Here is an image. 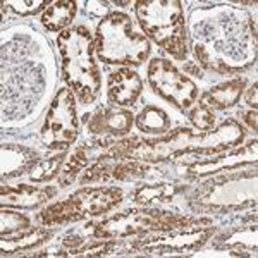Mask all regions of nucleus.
I'll list each match as a JSON object with an SVG mask.
<instances>
[{
	"instance_id": "9",
	"label": "nucleus",
	"mask_w": 258,
	"mask_h": 258,
	"mask_svg": "<svg viewBox=\"0 0 258 258\" xmlns=\"http://www.w3.org/2000/svg\"><path fill=\"white\" fill-rule=\"evenodd\" d=\"M249 181V179H248ZM244 184L243 181L238 179H231L224 182H214V186L205 188L203 193L200 195V202L207 205L209 209L224 210V209H238L244 203L255 202L256 191H239V186Z\"/></svg>"
},
{
	"instance_id": "21",
	"label": "nucleus",
	"mask_w": 258,
	"mask_h": 258,
	"mask_svg": "<svg viewBox=\"0 0 258 258\" xmlns=\"http://www.w3.org/2000/svg\"><path fill=\"white\" fill-rule=\"evenodd\" d=\"M174 188L167 184H153V186H145L140 188L135 195V202L141 203V205H148L152 202H165L169 197H172Z\"/></svg>"
},
{
	"instance_id": "6",
	"label": "nucleus",
	"mask_w": 258,
	"mask_h": 258,
	"mask_svg": "<svg viewBox=\"0 0 258 258\" xmlns=\"http://www.w3.org/2000/svg\"><path fill=\"white\" fill-rule=\"evenodd\" d=\"M78 136L76 98L73 91L62 88L55 95L41 129V140L50 148H66Z\"/></svg>"
},
{
	"instance_id": "17",
	"label": "nucleus",
	"mask_w": 258,
	"mask_h": 258,
	"mask_svg": "<svg viewBox=\"0 0 258 258\" xmlns=\"http://www.w3.org/2000/svg\"><path fill=\"white\" fill-rule=\"evenodd\" d=\"M83 215L78 212L76 205L71 202V198L48 207V209L41 214V220H43L45 226H57V224L71 222V220H78Z\"/></svg>"
},
{
	"instance_id": "10",
	"label": "nucleus",
	"mask_w": 258,
	"mask_h": 258,
	"mask_svg": "<svg viewBox=\"0 0 258 258\" xmlns=\"http://www.w3.org/2000/svg\"><path fill=\"white\" fill-rule=\"evenodd\" d=\"M69 198L76 205L78 212L85 217V215H100L112 210L122 200V191L119 188H109V186L88 188L78 191Z\"/></svg>"
},
{
	"instance_id": "5",
	"label": "nucleus",
	"mask_w": 258,
	"mask_h": 258,
	"mask_svg": "<svg viewBox=\"0 0 258 258\" xmlns=\"http://www.w3.org/2000/svg\"><path fill=\"white\" fill-rule=\"evenodd\" d=\"M184 222L186 219L179 217L176 214L159 210H140L115 215V217H110L100 224H95L93 232L97 238L102 239H120L152 231L167 232L170 229L181 227V224Z\"/></svg>"
},
{
	"instance_id": "28",
	"label": "nucleus",
	"mask_w": 258,
	"mask_h": 258,
	"mask_svg": "<svg viewBox=\"0 0 258 258\" xmlns=\"http://www.w3.org/2000/svg\"><path fill=\"white\" fill-rule=\"evenodd\" d=\"M246 120H248L249 127L256 129V112H248V114H246Z\"/></svg>"
},
{
	"instance_id": "7",
	"label": "nucleus",
	"mask_w": 258,
	"mask_h": 258,
	"mask_svg": "<svg viewBox=\"0 0 258 258\" xmlns=\"http://www.w3.org/2000/svg\"><path fill=\"white\" fill-rule=\"evenodd\" d=\"M148 81L157 93L182 110L189 109L197 100L198 90L195 83L174 68L169 60L155 59L150 62Z\"/></svg>"
},
{
	"instance_id": "4",
	"label": "nucleus",
	"mask_w": 258,
	"mask_h": 258,
	"mask_svg": "<svg viewBox=\"0 0 258 258\" xmlns=\"http://www.w3.org/2000/svg\"><path fill=\"white\" fill-rule=\"evenodd\" d=\"M140 23L145 33L170 55L186 57V33L182 6L177 0H145L136 4Z\"/></svg>"
},
{
	"instance_id": "19",
	"label": "nucleus",
	"mask_w": 258,
	"mask_h": 258,
	"mask_svg": "<svg viewBox=\"0 0 258 258\" xmlns=\"http://www.w3.org/2000/svg\"><path fill=\"white\" fill-rule=\"evenodd\" d=\"M170 126V120L164 110L157 107H147L138 117V127L147 133H164Z\"/></svg>"
},
{
	"instance_id": "27",
	"label": "nucleus",
	"mask_w": 258,
	"mask_h": 258,
	"mask_svg": "<svg viewBox=\"0 0 258 258\" xmlns=\"http://www.w3.org/2000/svg\"><path fill=\"white\" fill-rule=\"evenodd\" d=\"M246 100H248V103H249V105H253V109H256V85H255V86H251V88H249Z\"/></svg>"
},
{
	"instance_id": "16",
	"label": "nucleus",
	"mask_w": 258,
	"mask_h": 258,
	"mask_svg": "<svg viewBox=\"0 0 258 258\" xmlns=\"http://www.w3.org/2000/svg\"><path fill=\"white\" fill-rule=\"evenodd\" d=\"M35 160V153L24 147H2V174L7 177L21 174Z\"/></svg>"
},
{
	"instance_id": "26",
	"label": "nucleus",
	"mask_w": 258,
	"mask_h": 258,
	"mask_svg": "<svg viewBox=\"0 0 258 258\" xmlns=\"http://www.w3.org/2000/svg\"><path fill=\"white\" fill-rule=\"evenodd\" d=\"M45 4H47L45 0H28V2H16V0H11L6 6H9L11 9H14L21 16H31V14H35V12H38Z\"/></svg>"
},
{
	"instance_id": "1",
	"label": "nucleus",
	"mask_w": 258,
	"mask_h": 258,
	"mask_svg": "<svg viewBox=\"0 0 258 258\" xmlns=\"http://www.w3.org/2000/svg\"><path fill=\"white\" fill-rule=\"evenodd\" d=\"M197 62L215 73H234L255 62V23L243 11L229 6L193 14Z\"/></svg>"
},
{
	"instance_id": "11",
	"label": "nucleus",
	"mask_w": 258,
	"mask_h": 258,
	"mask_svg": "<svg viewBox=\"0 0 258 258\" xmlns=\"http://www.w3.org/2000/svg\"><path fill=\"white\" fill-rule=\"evenodd\" d=\"M143 85H141L140 76L135 71L129 69H120L115 71L110 76L109 81V95L112 102L117 103L120 107L133 105L138 100Z\"/></svg>"
},
{
	"instance_id": "2",
	"label": "nucleus",
	"mask_w": 258,
	"mask_h": 258,
	"mask_svg": "<svg viewBox=\"0 0 258 258\" xmlns=\"http://www.w3.org/2000/svg\"><path fill=\"white\" fill-rule=\"evenodd\" d=\"M62 76L69 88L83 103H91L98 97L100 73L93 57V36L85 26L60 33L59 40Z\"/></svg>"
},
{
	"instance_id": "18",
	"label": "nucleus",
	"mask_w": 258,
	"mask_h": 258,
	"mask_svg": "<svg viewBox=\"0 0 258 258\" xmlns=\"http://www.w3.org/2000/svg\"><path fill=\"white\" fill-rule=\"evenodd\" d=\"M47 238H48V232L45 231V229H41V227L31 229V231H26V232H23V234H19L18 238L2 239V251H4V255H6V253L9 255V253L21 251V249L33 248Z\"/></svg>"
},
{
	"instance_id": "14",
	"label": "nucleus",
	"mask_w": 258,
	"mask_h": 258,
	"mask_svg": "<svg viewBox=\"0 0 258 258\" xmlns=\"http://www.w3.org/2000/svg\"><path fill=\"white\" fill-rule=\"evenodd\" d=\"M76 14V4L71 0H57L50 4L41 16V23L48 31H60L69 26Z\"/></svg>"
},
{
	"instance_id": "23",
	"label": "nucleus",
	"mask_w": 258,
	"mask_h": 258,
	"mask_svg": "<svg viewBox=\"0 0 258 258\" xmlns=\"http://www.w3.org/2000/svg\"><path fill=\"white\" fill-rule=\"evenodd\" d=\"M64 159L62 155H57V157H52L50 160L47 162H40L38 165L31 169L30 172V179L33 182H45V181H50L52 177H55L57 174H60V165Z\"/></svg>"
},
{
	"instance_id": "24",
	"label": "nucleus",
	"mask_w": 258,
	"mask_h": 258,
	"mask_svg": "<svg viewBox=\"0 0 258 258\" xmlns=\"http://www.w3.org/2000/svg\"><path fill=\"white\" fill-rule=\"evenodd\" d=\"M28 227H30V220L26 215L6 209L2 210V236L11 234L14 231H24Z\"/></svg>"
},
{
	"instance_id": "22",
	"label": "nucleus",
	"mask_w": 258,
	"mask_h": 258,
	"mask_svg": "<svg viewBox=\"0 0 258 258\" xmlns=\"http://www.w3.org/2000/svg\"><path fill=\"white\" fill-rule=\"evenodd\" d=\"M86 164H88V157H86L85 150L80 148L78 152H74L73 155L69 157V160L66 162L64 169L60 170V176H59L62 182L60 186H69V182L74 181V177L81 172Z\"/></svg>"
},
{
	"instance_id": "15",
	"label": "nucleus",
	"mask_w": 258,
	"mask_h": 258,
	"mask_svg": "<svg viewBox=\"0 0 258 258\" xmlns=\"http://www.w3.org/2000/svg\"><path fill=\"white\" fill-rule=\"evenodd\" d=\"M244 83L243 80H231L222 85L212 88L203 98V103L210 107V109H227L232 107L238 102L241 91H243Z\"/></svg>"
},
{
	"instance_id": "12",
	"label": "nucleus",
	"mask_w": 258,
	"mask_h": 258,
	"mask_svg": "<svg viewBox=\"0 0 258 258\" xmlns=\"http://www.w3.org/2000/svg\"><path fill=\"white\" fill-rule=\"evenodd\" d=\"M133 117L126 110L115 109H102L90 119L88 129L93 135H112L120 136L126 135L131 129Z\"/></svg>"
},
{
	"instance_id": "25",
	"label": "nucleus",
	"mask_w": 258,
	"mask_h": 258,
	"mask_svg": "<svg viewBox=\"0 0 258 258\" xmlns=\"http://www.w3.org/2000/svg\"><path fill=\"white\" fill-rule=\"evenodd\" d=\"M191 122L195 124L198 129H202V131H210L212 127H214V122H215V115L212 109L207 103H200L197 109L191 110Z\"/></svg>"
},
{
	"instance_id": "3",
	"label": "nucleus",
	"mask_w": 258,
	"mask_h": 258,
	"mask_svg": "<svg viewBox=\"0 0 258 258\" xmlns=\"http://www.w3.org/2000/svg\"><path fill=\"white\" fill-rule=\"evenodd\" d=\"M97 53L109 64H141L150 53V43L133 28L129 16L114 12L97 28Z\"/></svg>"
},
{
	"instance_id": "20",
	"label": "nucleus",
	"mask_w": 258,
	"mask_h": 258,
	"mask_svg": "<svg viewBox=\"0 0 258 258\" xmlns=\"http://www.w3.org/2000/svg\"><path fill=\"white\" fill-rule=\"evenodd\" d=\"M246 159H243V152H236L232 155L227 157H219L215 162H200V164L193 165L189 172L193 174H205V172H214V170H224V169H232L238 164H244Z\"/></svg>"
},
{
	"instance_id": "13",
	"label": "nucleus",
	"mask_w": 258,
	"mask_h": 258,
	"mask_svg": "<svg viewBox=\"0 0 258 258\" xmlns=\"http://www.w3.org/2000/svg\"><path fill=\"white\" fill-rule=\"evenodd\" d=\"M53 195H55L53 188H35L31 184H23L19 188H2V205L33 209L47 202Z\"/></svg>"
},
{
	"instance_id": "8",
	"label": "nucleus",
	"mask_w": 258,
	"mask_h": 258,
	"mask_svg": "<svg viewBox=\"0 0 258 258\" xmlns=\"http://www.w3.org/2000/svg\"><path fill=\"white\" fill-rule=\"evenodd\" d=\"M214 234V227H188L184 229H170L167 234H160L155 238H148L147 241H140V249L148 251L152 255H177V253L193 251L209 241L210 236Z\"/></svg>"
}]
</instances>
